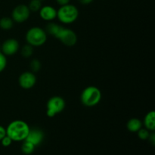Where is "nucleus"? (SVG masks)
I'll return each mask as SVG.
<instances>
[{"label":"nucleus","instance_id":"27","mask_svg":"<svg viewBox=\"0 0 155 155\" xmlns=\"http://www.w3.org/2000/svg\"><path fill=\"white\" fill-rule=\"evenodd\" d=\"M40 1H44V0H40Z\"/></svg>","mask_w":155,"mask_h":155},{"label":"nucleus","instance_id":"6","mask_svg":"<svg viewBox=\"0 0 155 155\" xmlns=\"http://www.w3.org/2000/svg\"><path fill=\"white\" fill-rule=\"evenodd\" d=\"M66 102L60 96H53L49 98L46 104V115L48 117H54L61 113L65 108Z\"/></svg>","mask_w":155,"mask_h":155},{"label":"nucleus","instance_id":"20","mask_svg":"<svg viewBox=\"0 0 155 155\" xmlns=\"http://www.w3.org/2000/svg\"><path fill=\"white\" fill-rule=\"evenodd\" d=\"M7 66V58L6 56L2 52H0V73L2 72Z\"/></svg>","mask_w":155,"mask_h":155},{"label":"nucleus","instance_id":"18","mask_svg":"<svg viewBox=\"0 0 155 155\" xmlns=\"http://www.w3.org/2000/svg\"><path fill=\"white\" fill-rule=\"evenodd\" d=\"M137 133L138 136H139L141 140H147V139H148L150 134H151L149 130L145 128H142V127L137 132Z\"/></svg>","mask_w":155,"mask_h":155},{"label":"nucleus","instance_id":"23","mask_svg":"<svg viewBox=\"0 0 155 155\" xmlns=\"http://www.w3.org/2000/svg\"><path fill=\"white\" fill-rule=\"evenodd\" d=\"M70 2H71V0H56V2H57L60 6L69 4Z\"/></svg>","mask_w":155,"mask_h":155},{"label":"nucleus","instance_id":"5","mask_svg":"<svg viewBox=\"0 0 155 155\" xmlns=\"http://www.w3.org/2000/svg\"><path fill=\"white\" fill-rule=\"evenodd\" d=\"M47 33L44 29L39 27H33L27 30L25 39L27 44L33 47L43 45L47 41Z\"/></svg>","mask_w":155,"mask_h":155},{"label":"nucleus","instance_id":"2","mask_svg":"<svg viewBox=\"0 0 155 155\" xmlns=\"http://www.w3.org/2000/svg\"><path fill=\"white\" fill-rule=\"evenodd\" d=\"M6 135L13 142H24L27 139L30 128L28 124L21 120H15L8 125Z\"/></svg>","mask_w":155,"mask_h":155},{"label":"nucleus","instance_id":"3","mask_svg":"<svg viewBox=\"0 0 155 155\" xmlns=\"http://www.w3.org/2000/svg\"><path fill=\"white\" fill-rule=\"evenodd\" d=\"M101 92L98 87L89 86L85 88L80 95L82 104L88 107H92L99 104L101 100Z\"/></svg>","mask_w":155,"mask_h":155},{"label":"nucleus","instance_id":"7","mask_svg":"<svg viewBox=\"0 0 155 155\" xmlns=\"http://www.w3.org/2000/svg\"><path fill=\"white\" fill-rule=\"evenodd\" d=\"M30 11L27 5H18L12 11V18L14 22L21 24L29 19L30 16Z\"/></svg>","mask_w":155,"mask_h":155},{"label":"nucleus","instance_id":"11","mask_svg":"<svg viewBox=\"0 0 155 155\" xmlns=\"http://www.w3.org/2000/svg\"><path fill=\"white\" fill-rule=\"evenodd\" d=\"M44 139V133L39 129H33L30 130L27 139H25L27 142L33 144L35 147L38 146L42 143Z\"/></svg>","mask_w":155,"mask_h":155},{"label":"nucleus","instance_id":"17","mask_svg":"<svg viewBox=\"0 0 155 155\" xmlns=\"http://www.w3.org/2000/svg\"><path fill=\"white\" fill-rule=\"evenodd\" d=\"M33 47L32 45H29V44H27V45H24V46L22 47L21 50V55L24 58H30L33 55Z\"/></svg>","mask_w":155,"mask_h":155},{"label":"nucleus","instance_id":"19","mask_svg":"<svg viewBox=\"0 0 155 155\" xmlns=\"http://www.w3.org/2000/svg\"><path fill=\"white\" fill-rule=\"evenodd\" d=\"M30 67L32 72H38V71L41 69V62L39 61L38 59H33V60H32L31 62H30Z\"/></svg>","mask_w":155,"mask_h":155},{"label":"nucleus","instance_id":"9","mask_svg":"<svg viewBox=\"0 0 155 155\" xmlns=\"http://www.w3.org/2000/svg\"><path fill=\"white\" fill-rule=\"evenodd\" d=\"M20 48V44L15 39H8L1 45V52L5 56H12L16 54Z\"/></svg>","mask_w":155,"mask_h":155},{"label":"nucleus","instance_id":"25","mask_svg":"<svg viewBox=\"0 0 155 155\" xmlns=\"http://www.w3.org/2000/svg\"><path fill=\"white\" fill-rule=\"evenodd\" d=\"M79 2L82 5H87L91 4V3L93 2V0H78Z\"/></svg>","mask_w":155,"mask_h":155},{"label":"nucleus","instance_id":"12","mask_svg":"<svg viewBox=\"0 0 155 155\" xmlns=\"http://www.w3.org/2000/svg\"><path fill=\"white\" fill-rule=\"evenodd\" d=\"M143 124L145 128L149 130L150 132H154L155 130V112L154 110H151L145 115L144 118Z\"/></svg>","mask_w":155,"mask_h":155},{"label":"nucleus","instance_id":"13","mask_svg":"<svg viewBox=\"0 0 155 155\" xmlns=\"http://www.w3.org/2000/svg\"><path fill=\"white\" fill-rule=\"evenodd\" d=\"M142 127V122L139 118H131L127 124V128L131 133H137Z\"/></svg>","mask_w":155,"mask_h":155},{"label":"nucleus","instance_id":"1","mask_svg":"<svg viewBox=\"0 0 155 155\" xmlns=\"http://www.w3.org/2000/svg\"><path fill=\"white\" fill-rule=\"evenodd\" d=\"M47 34L59 39L61 43L68 47H72L77 42V33L71 29L66 28L55 23L49 22L45 27Z\"/></svg>","mask_w":155,"mask_h":155},{"label":"nucleus","instance_id":"26","mask_svg":"<svg viewBox=\"0 0 155 155\" xmlns=\"http://www.w3.org/2000/svg\"><path fill=\"white\" fill-rule=\"evenodd\" d=\"M0 52H1V45H0Z\"/></svg>","mask_w":155,"mask_h":155},{"label":"nucleus","instance_id":"14","mask_svg":"<svg viewBox=\"0 0 155 155\" xmlns=\"http://www.w3.org/2000/svg\"><path fill=\"white\" fill-rule=\"evenodd\" d=\"M14 21L12 18L4 17L0 19V28L4 30H9L13 27Z\"/></svg>","mask_w":155,"mask_h":155},{"label":"nucleus","instance_id":"21","mask_svg":"<svg viewBox=\"0 0 155 155\" xmlns=\"http://www.w3.org/2000/svg\"><path fill=\"white\" fill-rule=\"evenodd\" d=\"M0 142H1L2 145V146L8 147V146H10L11 145H12V142H13V141H12V139H11L10 138H9L8 136H7V135H6V136H5V137L3 138V139H2Z\"/></svg>","mask_w":155,"mask_h":155},{"label":"nucleus","instance_id":"10","mask_svg":"<svg viewBox=\"0 0 155 155\" xmlns=\"http://www.w3.org/2000/svg\"><path fill=\"white\" fill-rule=\"evenodd\" d=\"M39 13L40 18L47 22H51L57 18V10L51 5L42 6L39 11Z\"/></svg>","mask_w":155,"mask_h":155},{"label":"nucleus","instance_id":"15","mask_svg":"<svg viewBox=\"0 0 155 155\" xmlns=\"http://www.w3.org/2000/svg\"><path fill=\"white\" fill-rule=\"evenodd\" d=\"M35 146L30 142L24 140L21 146V151L24 154H31L34 151Z\"/></svg>","mask_w":155,"mask_h":155},{"label":"nucleus","instance_id":"4","mask_svg":"<svg viewBox=\"0 0 155 155\" xmlns=\"http://www.w3.org/2000/svg\"><path fill=\"white\" fill-rule=\"evenodd\" d=\"M79 17V10L74 5L68 4L60 6L57 10V18L64 24H71Z\"/></svg>","mask_w":155,"mask_h":155},{"label":"nucleus","instance_id":"16","mask_svg":"<svg viewBox=\"0 0 155 155\" xmlns=\"http://www.w3.org/2000/svg\"><path fill=\"white\" fill-rule=\"evenodd\" d=\"M30 12H38L42 7V1L40 0H31L28 5Z\"/></svg>","mask_w":155,"mask_h":155},{"label":"nucleus","instance_id":"8","mask_svg":"<svg viewBox=\"0 0 155 155\" xmlns=\"http://www.w3.org/2000/svg\"><path fill=\"white\" fill-rule=\"evenodd\" d=\"M20 86L24 89H30L36 85V77L34 73L26 71L20 75L18 79Z\"/></svg>","mask_w":155,"mask_h":155},{"label":"nucleus","instance_id":"22","mask_svg":"<svg viewBox=\"0 0 155 155\" xmlns=\"http://www.w3.org/2000/svg\"><path fill=\"white\" fill-rule=\"evenodd\" d=\"M6 136V129L4 127L0 125V141Z\"/></svg>","mask_w":155,"mask_h":155},{"label":"nucleus","instance_id":"24","mask_svg":"<svg viewBox=\"0 0 155 155\" xmlns=\"http://www.w3.org/2000/svg\"><path fill=\"white\" fill-rule=\"evenodd\" d=\"M148 139H149L150 142H151V143L153 145H154V144H155V134H154V132H152V133L150 134Z\"/></svg>","mask_w":155,"mask_h":155}]
</instances>
